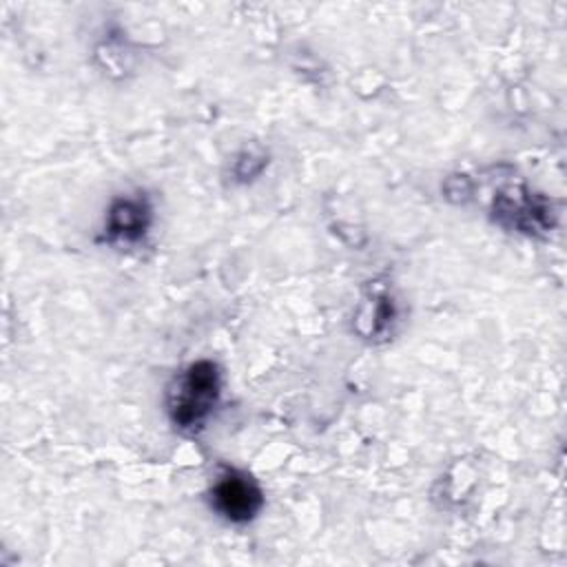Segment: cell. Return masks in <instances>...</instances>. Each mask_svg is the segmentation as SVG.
Segmentation results:
<instances>
[{"instance_id": "1", "label": "cell", "mask_w": 567, "mask_h": 567, "mask_svg": "<svg viewBox=\"0 0 567 567\" xmlns=\"http://www.w3.org/2000/svg\"><path fill=\"white\" fill-rule=\"evenodd\" d=\"M219 394L217 368L210 361L193 363L171 388L168 410L179 427L199 425L213 410Z\"/></svg>"}, {"instance_id": "2", "label": "cell", "mask_w": 567, "mask_h": 567, "mask_svg": "<svg viewBox=\"0 0 567 567\" xmlns=\"http://www.w3.org/2000/svg\"><path fill=\"white\" fill-rule=\"evenodd\" d=\"M213 503L233 523L250 520L261 507L259 487L239 472H226L213 487Z\"/></svg>"}, {"instance_id": "3", "label": "cell", "mask_w": 567, "mask_h": 567, "mask_svg": "<svg viewBox=\"0 0 567 567\" xmlns=\"http://www.w3.org/2000/svg\"><path fill=\"white\" fill-rule=\"evenodd\" d=\"M146 217H148V210H146L144 202H140V199H120L111 208L106 230H109L111 237L135 239L144 233Z\"/></svg>"}]
</instances>
